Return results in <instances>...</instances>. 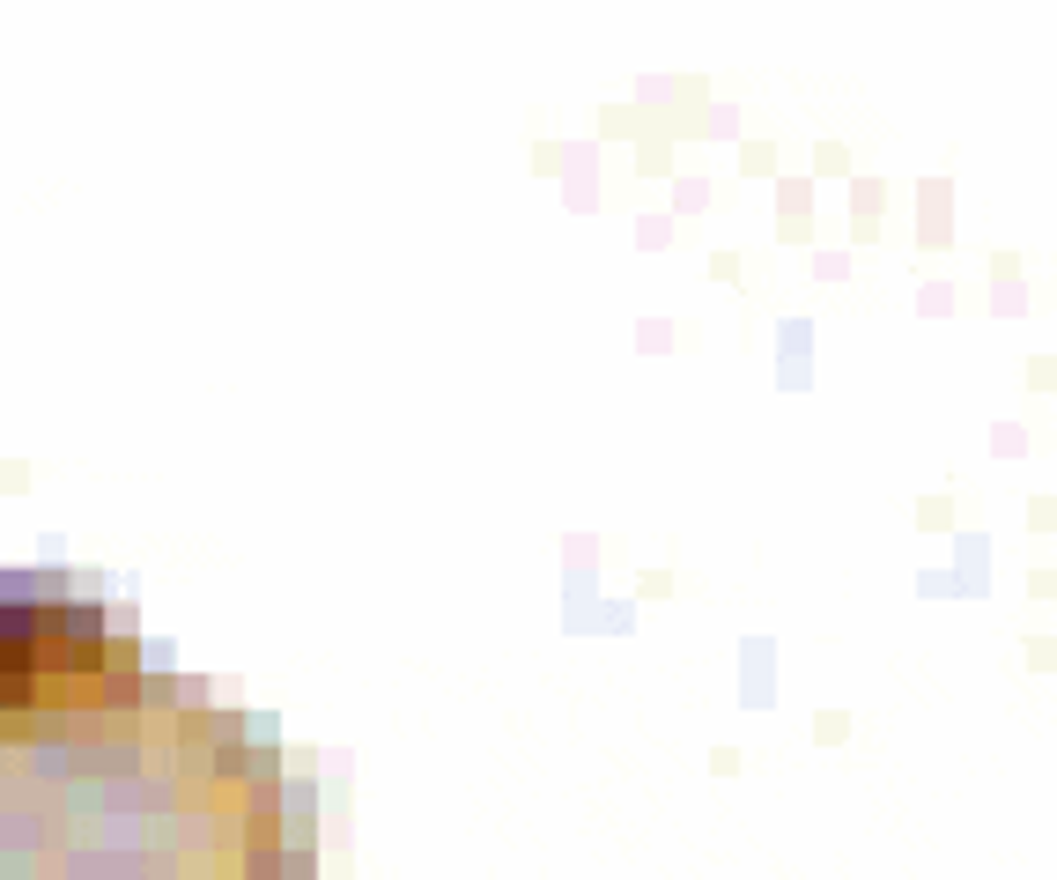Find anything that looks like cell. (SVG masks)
Returning a JSON list of instances; mask_svg holds the SVG:
<instances>
[{
	"mask_svg": "<svg viewBox=\"0 0 1057 880\" xmlns=\"http://www.w3.org/2000/svg\"><path fill=\"white\" fill-rule=\"evenodd\" d=\"M998 311H1028V304H1021V274H1013V259H998Z\"/></svg>",
	"mask_w": 1057,
	"mask_h": 880,
	"instance_id": "7a4b0ae2",
	"label": "cell"
},
{
	"mask_svg": "<svg viewBox=\"0 0 1057 880\" xmlns=\"http://www.w3.org/2000/svg\"><path fill=\"white\" fill-rule=\"evenodd\" d=\"M1028 666H1057V644H1050V636H1028Z\"/></svg>",
	"mask_w": 1057,
	"mask_h": 880,
	"instance_id": "3957f363",
	"label": "cell"
},
{
	"mask_svg": "<svg viewBox=\"0 0 1057 880\" xmlns=\"http://www.w3.org/2000/svg\"><path fill=\"white\" fill-rule=\"evenodd\" d=\"M0 880H311L274 733L104 599L0 577Z\"/></svg>",
	"mask_w": 1057,
	"mask_h": 880,
	"instance_id": "6da1fadb",
	"label": "cell"
}]
</instances>
